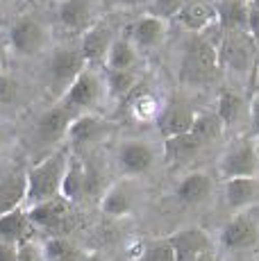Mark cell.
<instances>
[{
    "mask_svg": "<svg viewBox=\"0 0 259 261\" xmlns=\"http://www.w3.org/2000/svg\"><path fill=\"white\" fill-rule=\"evenodd\" d=\"M68 159H71V148L59 145L50 154L39 159L32 168L25 173V202L28 207L48 202L62 195V182L66 173Z\"/></svg>",
    "mask_w": 259,
    "mask_h": 261,
    "instance_id": "obj_1",
    "label": "cell"
},
{
    "mask_svg": "<svg viewBox=\"0 0 259 261\" xmlns=\"http://www.w3.org/2000/svg\"><path fill=\"white\" fill-rule=\"evenodd\" d=\"M218 39L209 37V32L193 34V39L187 43L182 57V82L187 84H207L218 73Z\"/></svg>",
    "mask_w": 259,
    "mask_h": 261,
    "instance_id": "obj_2",
    "label": "cell"
},
{
    "mask_svg": "<svg viewBox=\"0 0 259 261\" xmlns=\"http://www.w3.org/2000/svg\"><path fill=\"white\" fill-rule=\"evenodd\" d=\"M105 95H107L105 71L98 66H87L71 84V89L62 95V105L71 109L75 116H82V114H91L105 100Z\"/></svg>",
    "mask_w": 259,
    "mask_h": 261,
    "instance_id": "obj_3",
    "label": "cell"
},
{
    "mask_svg": "<svg viewBox=\"0 0 259 261\" xmlns=\"http://www.w3.org/2000/svg\"><path fill=\"white\" fill-rule=\"evenodd\" d=\"M259 64L255 43L248 32H221L218 39V68H230L232 73H252Z\"/></svg>",
    "mask_w": 259,
    "mask_h": 261,
    "instance_id": "obj_4",
    "label": "cell"
},
{
    "mask_svg": "<svg viewBox=\"0 0 259 261\" xmlns=\"http://www.w3.org/2000/svg\"><path fill=\"white\" fill-rule=\"evenodd\" d=\"M84 68H87V62H84L77 46L57 48L50 55V62H48V87H50V93L62 98Z\"/></svg>",
    "mask_w": 259,
    "mask_h": 261,
    "instance_id": "obj_5",
    "label": "cell"
},
{
    "mask_svg": "<svg viewBox=\"0 0 259 261\" xmlns=\"http://www.w3.org/2000/svg\"><path fill=\"white\" fill-rule=\"evenodd\" d=\"M218 173L225 179L237 177H257L259 175V157L255 150V137H241L227 145L221 154Z\"/></svg>",
    "mask_w": 259,
    "mask_h": 261,
    "instance_id": "obj_6",
    "label": "cell"
},
{
    "mask_svg": "<svg viewBox=\"0 0 259 261\" xmlns=\"http://www.w3.org/2000/svg\"><path fill=\"white\" fill-rule=\"evenodd\" d=\"M7 43L12 46V50L16 55H23V57H34L39 55L48 43V30L46 25L39 21L37 16H25L16 18L14 25L9 28L7 34Z\"/></svg>",
    "mask_w": 259,
    "mask_h": 261,
    "instance_id": "obj_7",
    "label": "cell"
},
{
    "mask_svg": "<svg viewBox=\"0 0 259 261\" xmlns=\"http://www.w3.org/2000/svg\"><path fill=\"white\" fill-rule=\"evenodd\" d=\"M259 243V218L248 212L234 214L221 229V245L230 252H243V250H252Z\"/></svg>",
    "mask_w": 259,
    "mask_h": 261,
    "instance_id": "obj_8",
    "label": "cell"
},
{
    "mask_svg": "<svg viewBox=\"0 0 259 261\" xmlns=\"http://www.w3.org/2000/svg\"><path fill=\"white\" fill-rule=\"evenodd\" d=\"M175 261H218L212 239L200 227H187L168 237Z\"/></svg>",
    "mask_w": 259,
    "mask_h": 261,
    "instance_id": "obj_9",
    "label": "cell"
},
{
    "mask_svg": "<svg viewBox=\"0 0 259 261\" xmlns=\"http://www.w3.org/2000/svg\"><path fill=\"white\" fill-rule=\"evenodd\" d=\"M77 116L71 112L68 107H64L62 102L50 107L48 112H43L41 116L37 118V125H34V139H37L39 145H55L59 141H64L68 134V127Z\"/></svg>",
    "mask_w": 259,
    "mask_h": 261,
    "instance_id": "obj_10",
    "label": "cell"
},
{
    "mask_svg": "<svg viewBox=\"0 0 259 261\" xmlns=\"http://www.w3.org/2000/svg\"><path fill=\"white\" fill-rule=\"evenodd\" d=\"M114 25L102 18L98 21L93 28H89L87 32L80 37V53H82L84 62L87 66H98L102 68L105 66V59H107V53L114 43Z\"/></svg>",
    "mask_w": 259,
    "mask_h": 261,
    "instance_id": "obj_11",
    "label": "cell"
},
{
    "mask_svg": "<svg viewBox=\"0 0 259 261\" xmlns=\"http://www.w3.org/2000/svg\"><path fill=\"white\" fill-rule=\"evenodd\" d=\"M57 23L68 34L82 37L89 28L98 23L96 16V0H64L57 12Z\"/></svg>",
    "mask_w": 259,
    "mask_h": 261,
    "instance_id": "obj_12",
    "label": "cell"
},
{
    "mask_svg": "<svg viewBox=\"0 0 259 261\" xmlns=\"http://www.w3.org/2000/svg\"><path fill=\"white\" fill-rule=\"evenodd\" d=\"M28 218L32 223V227L64 232L68 227V220H71V202L59 195V198L48 200V202L28 207Z\"/></svg>",
    "mask_w": 259,
    "mask_h": 261,
    "instance_id": "obj_13",
    "label": "cell"
},
{
    "mask_svg": "<svg viewBox=\"0 0 259 261\" xmlns=\"http://www.w3.org/2000/svg\"><path fill=\"white\" fill-rule=\"evenodd\" d=\"M155 164V150L148 141L130 139L118 148V166L125 175H143Z\"/></svg>",
    "mask_w": 259,
    "mask_h": 261,
    "instance_id": "obj_14",
    "label": "cell"
},
{
    "mask_svg": "<svg viewBox=\"0 0 259 261\" xmlns=\"http://www.w3.org/2000/svg\"><path fill=\"white\" fill-rule=\"evenodd\" d=\"M166 30H168V23L162 21L157 16H146L137 18L130 28L125 30V37L132 41L134 48H141V50H152V48H159L166 39Z\"/></svg>",
    "mask_w": 259,
    "mask_h": 261,
    "instance_id": "obj_15",
    "label": "cell"
},
{
    "mask_svg": "<svg viewBox=\"0 0 259 261\" xmlns=\"http://www.w3.org/2000/svg\"><path fill=\"white\" fill-rule=\"evenodd\" d=\"M175 18L189 32L202 34L216 25V5L212 0H187Z\"/></svg>",
    "mask_w": 259,
    "mask_h": 261,
    "instance_id": "obj_16",
    "label": "cell"
},
{
    "mask_svg": "<svg viewBox=\"0 0 259 261\" xmlns=\"http://www.w3.org/2000/svg\"><path fill=\"white\" fill-rule=\"evenodd\" d=\"M193 118H196V112H193L187 102H171L168 107L162 109V114H159V118H157L159 134H162L164 139L182 137V134L191 132Z\"/></svg>",
    "mask_w": 259,
    "mask_h": 261,
    "instance_id": "obj_17",
    "label": "cell"
},
{
    "mask_svg": "<svg viewBox=\"0 0 259 261\" xmlns=\"http://www.w3.org/2000/svg\"><path fill=\"white\" fill-rule=\"evenodd\" d=\"M109 132V123L96 114H82L71 123L66 134L68 148H77V145H91L100 141L105 134Z\"/></svg>",
    "mask_w": 259,
    "mask_h": 261,
    "instance_id": "obj_18",
    "label": "cell"
},
{
    "mask_svg": "<svg viewBox=\"0 0 259 261\" xmlns=\"http://www.w3.org/2000/svg\"><path fill=\"white\" fill-rule=\"evenodd\" d=\"M225 204L237 214L259 204V177L225 179Z\"/></svg>",
    "mask_w": 259,
    "mask_h": 261,
    "instance_id": "obj_19",
    "label": "cell"
},
{
    "mask_svg": "<svg viewBox=\"0 0 259 261\" xmlns=\"http://www.w3.org/2000/svg\"><path fill=\"white\" fill-rule=\"evenodd\" d=\"M212 191H214L212 175L205 173V170H196V173H189L187 177L180 179V184L175 189V198L177 202L187 204V207H196V204L205 202L212 195Z\"/></svg>",
    "mask_w": 259,
    "mask_h": 261,
    "instance_id": "obj_20",
    "label": "cell"
},
{
    "mask_svg": "<svg viewBox=\"0 0 259 261\" xmlns=\"http://www.w3.org/2000/svg\"><path fill=\"white\" fill-rule=\"evenodd\" d=\"M214 5L221 32H248V0H216Z\"/></svg>",
    "mask_w": 259,
    "mask_h": 261,
    "instance_id": "obj_21",
    "label": "cell"
},
{
    "mask_svg": "<svg viewBox=\"0 0 259 261\" xmlns=\"http://www.w3.org/2000/svg\"><path fill=\"white\" fill-rule=\"evenodd\" d=\"M30 234H32V223H30L28 212L23 207L0 216V241L23 245L30 241Z\"/></svg>",
    "mask_w": 259,
    "mask_h": 261,
    "instance_id": "obj_22",
    "label": "cell"
},
{
    "mask_svg": "<svg viewBox=\"0 0 259 261\" xmlns=\"http://www.w3.org/2000/svg\"><path fill=\"white\" fill-rule=\"evenodd\" d=\"M82 195H87V166H84L82 159L71 152L62 182V198L68 202H75Z\"/></svg>",
    "mask_w": 259,
    "mask_h": 261,
    "instance_id": "obj_23",
    "label": "cell"
},
{
    "mask_svg": "<svg viewBox=\"0 0 259 261\" xmlns=\"http://www.w3.org/2000/svg\"><path fill=\"white\" fill-rule=\"evenodd\" d=\"M25 173L0 177V216L18 209L25 202Z\"/></svg>",
    "mask_w": 259,
    "mask_h": 261,
    "instance_id": "obj_24",
    "label": "cell"
},
{
    "mask_svg": "<svg viewBox=\"0 0 259 261\" xmlns=\"http://www.w3.org/2000/svg\"><path fill=\"white\" fill-rule=\"evenodd\" d=\"M246 114H248V105L239 93H234V91H221L218 93L216 116L221 118V123H223V127L225 129L237 127Z\"/></svg>",
    "mask_w": 259,
    "mask_h": 261,
    "instance_id": "obj_25",
    "label": "cell"
},
{
    "mask_svg": "<svg viewBox=\"0 0 259 261\" xmlns=\"http://www.w3.org/2000/svg\"><path fill=\"white\" fill-rule=\"evenodd\" d=\"M134 64H137V48L132 46V41L123 34L116 37L107 53L105 59V71H134Z\"/></svg>",
    "mask_w": 259,
    "mask_h": 261,
    "instance_id": "obj_26",
    "label": "cell"
},
{
    "mask_svg": "<svg viewBox=\"0 0 259 261\" xmlns=\"http://www.w3.org/2000/svg\"><path fill=\"white\" fill-rule=\"evenodd\" d=\"M189 134L200 145H207V143L218 141L225 134V127H223L221 118L216 116V112H196V118H193Z\"/></svg>",
    "mask_w": 259,
    "mask_h": 261,
    "instance_id": "obj_27",
    "label": "cell"
},
{
    "mask_svg": "<svg viewBox=\"0 0 259 261\" xmlns=\"http://www.w3.org/2000/svg\"><path fill=\"white\" fill-rule=\"evenodd\" d=\"M100 209L105 216H112V218H123L132 212V191L127 189L125 182L114 184L100 200Z\"/></svg>",
    "mask_w": 259,
    "mask_h": 261,
    "instance_id": "obj_28",
    "label": "cell"
},
{
    "mask_svg": "<svg viewBox=\"0 0 259 261\" xmlns=\"http://www.w3.org/2000/svg\"><path fill=\"white\" fill-rule=\"evenodd\" d=\"M200 148L202 145L189 132L182 134V137L164 139V159H166V164H182L187 159H191Z\"/></svg>",
    "mask_w": 259,
    "mask_h": 261,
    "instance_id": "obj_29",
    "label": "cell"
},
{
    "mask_svg": "<svg viewBox=\"0 0 259 261\" xmlns=\"http://www.w3.org/2000/svg\"><path fill=\"white\" fill-rule=\"evenodd\" d=\"M162 109L164 107L159 105V100L148 91H139L130 100V116L134 120H139V123H152V120L157 123Z\"/></svg>",
    "mask_w": 259,
    "mask_h": 261,
    "instance_id": "obj_30",
    "label": "cell"
},
{
    "mask_svg": "<svg viewBox=\"0 0 259 261\" xmlns=\"http://www.w3.org/2000/svg\"><path fill=\"white\" fill-rule=\"evenodd\" d=\"M41 254H43V261H82V254L77 252V248L64 237L48 239Z\"/></svg>",
    "mask_w": 259,
    "mask_h": 261,
    "instance_id": "obj_31",
    "label": "cell"
},
{
    "mask_svg": "<svg viewBox=\"0 0 259 261\" xmlns=\"http://www.w3.org/2000/svg\"><path fill=\"white\" fill-rule=\"evenodd\" d=\"M107 95L112 98H125L137 89V75L134 71H105Z\"/></svg>",
    "mask_w": 259,
    "mask_h": 261,
    "instance_id": "obj_32",
    "label": "cell"
},
{
    "mask_svg": "<svg viewBox=\"0 0 259 261\" xmlns=\"http://www.w3.org/2000/svg\"><path fill=\"white\" fill-rule=\"evenodd\" d=\"M137 261H175V254H173V248L168 243V239H159L148 243L146 248L141 250Z\"/></svg>",
    "mask_w": 259,
    "mask_h": 261,
    "instance_id": "obj_33",
    "label": "cell"
},
{
    "mask_svg": "<svg viewBox=\"0 0 259 261\" xmlns=\"http://www.w3.org/2000/svg\"><path fill=\"white\" fill-rule=\"evenodd\" d=\"M184 3H187V0H150V12L148 14L168 23L171 18H175L177 14H180Z\"/></svg>",
    "mask_w": 259,
    "mask_h": 261,
    "instance_id": "obj_34",
    "label": "cell"
},
{
    "mask_svg": "<svg viewBox=\"0 0 259 261\" xmlns=\"http://www.w3.org/2000/svg\"><path fill=\"white\" fill-rule=\"evenodd\" d=\"M248 34L259 57V0H248Z\"/></svg>",
    "mask_w": 259,
    "mask_h": 261,
    "instance_id": "obj_35",
    "label": "cell"
},
{
    "mask_svg": "<svg viewBox=\"0 0 259 261\" xmlns=\"http://www.w3.org/2000/svg\"><path fill=\"white\" fill-rule=\"evenodd\" d=\"M18 261H43V254L32 241L18 245Z\"/></svg>",
    "mask_w": 259,
    "mask_h": 261,
    "instance_id": "obj_36",
    "label": "cell"
},
{
    "mask_svg": "<svg viewBox=\"0 0 259 261\" xmlns=\"http://www.w3.org/2000/svg\"><path fill=\"white\" fill-rule=\"evenodd\" d=\"M16 95V84L7 75H0V102H12Z\"/></svg>",
    "mask_w": 259,
    "mask_h": 261,
    "instance_id": "obj_37",
    "label": "cell"
},
{
    "mask_svg": "<svg viewBox=\"0 0 259 261\" xmlns=\"http://www.w3.org/2000/svg\"><path fill=\"white\" fill-rule=\"evenodd\" d=\"M248 118H250L252 134H255V137H259V93L250 100V105H248Z\"/></svg>",
    "mask_w": 259,
    "mask_h": 261,
    "instance_id": "obj_38",
    "label": "cell"
},
{
    "mask_svg": "<svg viewBox=\"0 0 259 261\" xmlns=\"http://www.w3.org/2000/svg\"><path fill=\"white\" fill-rule=\"evenodd\" d=\"M0 261H18V245L0 241Z\"/></svg>",
    "mask_w": 259,
    "mask_h": 261,
    "instance_id": "obj_39",
    "label": "cell"
},
{
    "mask_svg": "<svg viewBox=\"0 0 259 261\" xmlns=\"http://www.w3.org/2000/svg\"><path fill=\"white\" fill-rule=\"evenodd\" d=\"M7 50H9L7 37L0 32V68H5V64H7Z\"/></svg>",
    "mask_w": 259,
    "mask_h": 261,
    "instance_id": "obj_40",
    "label": "cell"
},
{
    "mask_svg": "<svg viewBox=\"0 0 259 261\" xmlns=\"http://www.w3.org/2000/svg\"><path fill=\"white\" fill-rule=\"evenodd\" d=\"M118 7H141V5H150V0H114Z\"/></svg>",
    "mask_w": 259,
    "mask_h": 261,
    "instance_id": "obj_41",
    "label": "cell"
},
{
    "mask_svg": "<svg viewBox=\"0 0 259 261\" xmlns=\"http://www.w3.org/2000/svg\"><path fill=\"white\" fill-rule=\"evenodd\" d=\"M82 261H105L100 254H93V252H89V254H84L82 257Z\"/></svg>",
    "mask_w": 259,
    "mask_h": 261,
    "instance_id": "obj_42",
    "label": "cell"
},
{
    "mask_svg": "<svg viewBox=\"0 0 259 261\" xmlns=\"http://www.w3.org/2000/svg\"><path fill=\"white\" fill-rule=\"evenodd\" d=\"M5 145V129H3V125H0V148Z\"/></svg>",
    "mask_w": 259,
    "mask_h": 261,
    "instance_id": "obj_43",
    "label": "cell"
},
{
    "mask_svg": "<svg viewBox=\"0 0 259 261\" xmlns=\"http://www.w3.org/2000/svg\"><path fill=\"white\" fill-rule=\"evenodd\" d=\"M255 150H257V157H259V137H255Z\"/></svg>",
    "mask_w": 259,
    "mask_h": 261,
    "instance_id": "obj_44",
    "label": "cell"
}]
</instances>
